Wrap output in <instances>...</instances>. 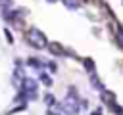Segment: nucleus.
Here are the masks:
<instances>
[{
  "label": "nucleus",
  "instance_id": "1",
  "mask_svg": "<svg viewBox=\"0 0 123 115\" xmlns=\"http://www.w3.org/2000/svg\"><path fill=\"white\" fill-rule=\"evenodd\" d=\"M81 107H83V105L79 104V96H77L75 88L69 86L67 96H65V100H63V104H62V109H63L65 113H69V115H77V113L81 111Z\"/></svg>",
  "mask_w": 123,
  "mask_h": 115
},
{
  "label": "nucleus",
  "instance_id": "2",
  "mask_svg": "<svg viewBox=\"0 0 123 115\" xmlns=\"http://www.w3.org/2000/svg\"><path fill=\"white\" fill-rule=\"evenodd\" d=\"M27 38H29V44L35 46V48H48V40H46V36H44L37 27H31V29H29Z\"/></svg>",
  "mask_w": 123,
  "mask_h": 115
},
{
  "label": "nucleus",
  "instance_id": "3",
  "mask_svg": "<svg viewBox=\"0 0 123 115\" xmlns=\"http://www.w3.org/2000/svg\"><path fill=\"white\" fill-rule=\"evenodd\" d=\"M37 80L35 79H29V77H25L23 79V82H21V88L19 90H23L25 92V96L29 98V100H35L37 98Z\"/></svg>",
  "mask_w": 123,
  "mask_h": 115
},
{
  "label": "nucleus",
  "instance_id": "4",
  "mask_svg": "<svg viewBox=\"0 0 123 115\" xmlns=\"http://www.w3.org/2000/svg\"><path fill=\"white\" fill-rule=\"evenodd\" d=\"M88 79H90V84H92V86H94L96 90H104V84H102V82L98 80L96 73H90V75H88Z\"/></svg>",
  "mask_w": 123,
  "mask_h": 115
},
{
  "label": "nucleus",
  "instance_id": "5",
  "mask_svg": "<svg viewBox=\"0 0 123 115\" xmlns=\"http://www.w3.org/2000/svg\"><path fill=\"white\" fill-rule=\"evenodd\" d=\"M62 4H63L67 10H79V8H81V2H79V0H62Z\"/></svg>",
  "mask_w": 123,
  "mask_h": 115
},
{
  "label": "nucleus",
  "instance_id": "6",
  "mask_svg": "<svg viewBox=\"0 0 123 115\" xmlns=\"http://www.w3.org/2000/svg\"><path fill=\"white\" fill-rule=\"evenodd\" d=\"M48 50H50L52 54H56V56H62V54H63V48H62L60 44H56V42H48Z\"/></svg>",
  "mask_w": 123,
  "mask_h": 115
},
{
  "label": "nucleus",
  "instance_id": "7",
  "mask_svg": "<svg viewBox=\"0 0 123 115\" xmlns=\"http://www.w3.org/2000/svg\"><path fill=\"white\" fill-rule=\"evenodd\" d=\"M44 104H46L48 107H54V105H56V100H54V96H52V94H46V96H44Z\"/></svg>",
  "mask_w": 123,
  "mask_h": 115
},
{
  "label": "nucleus",
  "instance_id": "8",
  "mask_svg": "<svg viewBox=\"0 0 123 115\" xmlns=\"http://www.w3.org/2000/svg\"><path fill=\"white\" fill-rule=\"evenodd\" d=\"M85 67H86V71H88V75H90V73H94V61H90L88 58L85 59Z\"/></svg>",
  "mask_w": 123,
  "mask_h": 115
},
{
  "label": "nucleus",
  "instance_id": "9",
  "mask_svg": "<svg viewBox=\"0 0 123 115\" xmlns=\"http://www.w3.org/2000/svg\"><path fill=\"white\" fill-rule=\"evenodd\" d=\"M27 65H31V67H42V63L38 59H35V58H29L27 59Z\"/></svg>",
  "mask_w": 123,
  "mask_h": 115
},
{
  "label": "nucleus",
  "instance_id": "10",
  "mask_svg": "<svg viewBox=\"0 0 123 115\" xmlns=\"http://www.w3.org/2000/svg\"><path fill=\"white\" fill-rule=\"evenodd\" d=\"M40 80H42L46 86H50V84H52V79H50V75H46V73H40Z\"/></svg>",
  "mask_w": 123,
  "mask_h": 115
},
{
  "label": "nucleus",
  "instance_id": "11",
  "mask_svg": "<svg viewBox=\"0 0 123 115\" xmlns=\"http://www.w3.org/2000/svg\"><path fill=\"white\" fill-rule=\"evenodd\" d=\"M4 34H6V38H8V42L12 44V42H13V38H12V33H10L8 29H6V31H4Z\"/></svg>",
  "mask_w": 123,
  "mask_h": 115
},
{
  "label": "nucleus",
  "instance_id": "12",
  "mask_svg": "<svg viewBox=\"0 0 123 115\" xmlns=\"http://www.w3.org/2000/svg\"><path fill=\"white\" fill-rule=\"evenodd\" d=\"M48 69H50V71H56V65H54V63L50 61V63H48Z\"/></svg>",
  "mask_w": 123,
  "mask_h": 115
},
{
  "label": "nucleus",
  "instance_id": "13",
  "mask_svg": "<svg viewBox=\"0 0 123 115\" xmlns=\"http://www.w3.org/2000/svg\"><path fill=\"white\" fill-rule=\"evenodd\" d=\"M90 115H102V111H100V109H94V111H92Z\"/></svg>",
  "mask_w": 123,
  "mask_h": 115
},
{
  "label": "nucleus",
  "instance_id": "14",
  "mask_svg": "<svg viewBox=\"0 0 123 115\" xmlns=\"http://www.w3.org/2000/svg\"><path fill=\"white\" fill-rule=\"evenodd\" d=\"M46 115H60V113H56V111H52V109H48V111H46Z\"/></svg>",
  "mask_w": 123,
  "mask_h": 115
},
{
  "label": "nucleus",
  "instance_id": "15",
  "mask_svg": "<svg viewBox=\"0 0 123 115\" xmlns=\"http://www.w3.org/2000/svg\"><path fill=\"white\" fill-rule=\"evenodd\" d=\"M48 2H56V0H48Z\"/></svg>",
  "mask_w": 123,
  "mask_h": 115
}]
</instances>
